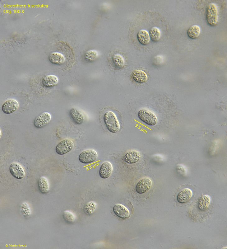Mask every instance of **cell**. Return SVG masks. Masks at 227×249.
<instances>
[{"mask_svg":"<svg viewBox=\"0 0 227 249\" xmlns=\"http://www.w3.org/2000/svg\"><path fill=\"white\" fill-rule=\"evenodd\" d=\"M113 61L116 66L119 68H122L124 66L125 61L123 56L120 54H114L113 57Z\"/></svg>","mask_w":227,"mask_h":249,"instance_id":"obj_22","label":"cell"},{"mask_svg":"<svg viewBox=\"0 0 227 249\" xmlns=\"http://www.w3.org/2000/svg\"><path fill=\"white\" fill-rule=\"evenodd\" d=\"M96 207V203L94 201L88 202L84 206L83 210L84 213L87 214H92L95 210Z\"/></svg>","mask_w":227,"mask_h":249,"instance_id":"obj_24","label":"cell"},{"mask_svg":"<svg viewBox=\"0 0 227 249\" xmlns=\"http://www.w3.org/2000/svg\"><path fill=\"white\" fill-rule=\"evenodd\" d=\"M70 117L76 124L80 125L83 122L84 116L83 114L78 110L72 108L70 111Z\"/></svg>","mask_w":227,"mask_h":249,"instance_id":"obj_14","label":"cell"},{"mask_svg":"<svg viewBox=\"0 0 227 249\" xmlns=\"http://www.w3.org/2000/svg\"><path fill=\"white\" fill-rule=\"evenodd\" d=\"M51 119V115L49 112H44L35 119L34 124L37 128H41L48 124Z\"/></svg>","mask_w":227,"mask_h":249,"instance_id":"obj_6","label":"cell"},{"mask_svg":"<svg viewBox=\"0 0 227 249\" xmlns=\"http://www.w3.org/2000/svg\"><path fill=\"white\" fill-rule=\"evenodd\" d=\"M206 20L208 23L211 26H214L218 21V11L217 5L214 3L208 5L206 13Z\"/></svg>","mask_w":227,"mask_h":249,"instance_id":"obj_3","label":"cell"},{"mask_svg":"<svg viewBox=\"0 0 227 249\" xmlns=\"http://www.w3.org/2000/svg\"><path fill=\"white\" fill-rule=\"evenodd\" d=\"M211 201L210 196L207 195H203L200 198L198 203L199 209L201 210L206 209L209 206Z\"/></svg>","mask_w":227,"mask_h":249,"instance_id":"obj_19","label":"cell"},{"mask_svg":"<svg viewBox=\"0 0 227 249\" xmlns=\"http://www.w3.org/2000/svg\"><path fill=\"white\" fill-rule=\"evenodd\" d=\"M139 118L142 121L150 126H153L156 124L157 119L155 115L146 109H143L138 112Z\"/></svg>","mask_w":227,"mask_h":249,"instance_id":"obj_2","label":"cell"},{"mask_svg":"<svg viewBox=\"0 0 227 249\" xmlns=\"http://www.w3.org/2000/svg\"><path fill=\"white\" fill-rule=\"evenodd\" d=\"M9 171L11 174L14 178L18 179L23 178L25 175L24 170L19 164L14 163L12 164L9 167Z\"/></svg>","mask_w":227,"mask_h":249,"instance_id":"obj_8","label":"cell"},{"mask_svg":"<svg viewBox=\"0 0 227 249\" xmlns=\"http://www.w3.org/2000/svg\"><path fill=\"white\" fill-rule=\"evenodd\" d=\"M38 186L40 191L43 194L47 193L49 190V186L47 178L44 176L40 177L38 181Z\"/></svg>","mask_w":227,"mask_h":249,"instance_id":"obj_18","label":"cell"},{"mask_svg":"<svg viewBox=\"0 0 227 249\" xmlns=\"http://www.w3.org/2000/svg\"><path fill=\"white\" fill-rule=\"evenodd\" d=\"M104 120L107 128L110 132L115 133L119 130V122L116 115L113 112H106L104 116Z\"/></svg>","mask_w":227,"mask_h":249,"instance_id":"obj_1","label":"cell"},{"mask_svg":"<svg viewBox=\"0 0 227 249\" xmlns=\"http://www.w3.org/2000/svg\"><path fill=\"white\" fill-rule=\"evenodd\" d=\"M152 184V182L150 179L144 178L137 184L136 187V191L140 194L144 193L150 189Z\"/></svg>","mask_w":227,"mask_h":249,"instance_id":"obj_7","label":"cell"},{"mask_svg":"<svg viewBox=\"0 0 227 249\" xmlns=\"http://www.w3.org/2000/svg\"><path fill=\"white\" fill-rule=\"evenodd\" d=\"M201 29L197 25H193L190 27L188 30V36L192 39L197 38L200 35Z\"/></svg>","mask_w":227,"mask_h":249,"instance_id":"obj_21","label":"cell"},{"mask_svg":"<svg viewBox=\"0 0 227 249\" xmlns=\"http://www.w3.org/2000/svg\"><path fill=\"white\" fill-rule=\"evenodd\" d=\"M113 211L117 216L121 218H127L129 217L130 214L129 210L127 208L120 204H117L114 205Z\"/></svg>","mask_w":227,"mask_h":249,"instance_id":"obj_11","label":"cell"},{"mask_svg":"<svg viewBox=\"0 0 227 249\" xmlns=\"http://www.w3.org/2000/svg\"><path fill=\"white\" fill-rule=\"evenodd\" d=\"M98 157V154L95 150L87 149L82 152L79 155V160L80 162L88 164L95 161Z\"/></svg>","mask_w":227,"mask_h":249,"instance_id":"obj_4","label":"cell"},{"mask_svg":"<svg viewBox=\"0 0 227 249\" xmlns=\"http://www.w3.org/2000/svg\"><path fill=\"white\" fill-rule=\"evenodd\" d=\"M98 56L96 50H90L87 51L85 54V58L88 61H92L95 59Z\"/></svg>","mask_w":227,"mask_h":249,"instance_id":"obj_26","label":"cell"},{"mask_svg":"<svg viewBox=\"0 0 227 249\" xmlns=\"http://www.w3.org/2000/svg\"><path fill=\"white\" fill-rule=\"evenodd\" d=\"M123 158L126 162L130 164H134L139 161L141 158V155L137 151H131L125 155Z\"/></svg>","mask_w":227,"mask_h":249,"instance_id":"obj_12","label":"cell"},{"mask_svg":"<svg viewBox=\"0 0 227 249\" xmlns=\"http://www.w3.org/2000/svg\"><path fill=\"white\" fill-rule=\"evenodd\" d=\"M18 102L14 99H10L6 101L2 107L3 112L7 114H11L16 111L18 108Z\"/></svg>","mask_w":227,"mask_h":249,"instance_id":"obj_9","label":"cell"},{"mask_svg":"<svg viewBox=\"0 0 227 249\" xmlns=\"http://www.w3.org/2000/svg\"><path fill=\"white\" fill-rule=\"evenodd\" d=\"M113 170L112 164L109 162H104L100 167L99 174L101 178L105 179L108 178L111 175Z\"/></svg>","mask_w":227,"mask_h":249,"instance_id":"obj_10","label":"cell"},{"mask_svg":"<svg viewBox=\"0 0 227 249\" xmlns=\"http://www.w3.org/2000/svg\"><path fill=\"white\" fill-rule=\"evenodd\" d=\"M58 79L55 75L50 74L45 76L42 80L43 85L46 87H51L56 85L58 82Z\"/></svg>","mask_w":227,"mask_h":249,"instance_id":"obj_17","label":"cell"},{"mask_svg":"<svg viewBox=\"0 0 227 249\" xmlns=\"http://www.w3.org/2000/svg\"><path fill=\"white\" fill-rule=\"evenodd\" d=\"M64 219L67 222L72 223L74 222L75 219V215L71 212L66 210L63 212V214Z\"/></svg>","mask_w":227,"mask_h":249,"instance_id":"obj_25","label":"cell"},{"mask_svg":"<svg viewBox=\"0 0 227 249\" xmlns=\"http://www.w3.org/2000/svg\"><path fill=\"white\" fill-rule=\"evenodd\" d=\"M74 143L68 139H64L60 142L57 145L55 150L58 154L62 155L71 151L73 148Z\"/></svg>","mask_w":227,"mask_h":249,"instance_id":"obj_5","label":"cell"},{"mask_svg":"<svg viewBox=\"0 0 227 249\" xmlns=\"http://www.w3.org/2000/svg\"><path fill=\"white\" fill-rule=\"evenodd\" d=\"M132 76L135 81L140 83L146 82L148 78L146 73L141 70H136L133 71Z\"/></svg>","mask_w":227,"mask_h":249,"instance_id":"obj_15","label":"cell"},{"mask_svg":"<svg viewBox=\"0 0 227 249\" xmlns=\"http://www.w3.org/2000/svg\"><path fill=\"white\" fill-rule=\"evenodd\" d=\"M22 208L23 211L27 215H29L30 213V209L28 204L25 202L22 203Z\"/></svg>","mask_w":227,"mask_h":249,"instance_id":"obj_27","label":"cell"},{"mask_svg":"<svg viewBox=\"0 0 227 249\" xmlns=\"http://www.w3.org/2000/svg\"><path fill=\"white\" fill-rule=\"evenodd\" d=\"M192 192L190 189L186 188L182 190L178 194L177 199L181 203H184L188 201L192 195Z\"/></svg>","mask_w":227,"mask_h":249,"instance_id":"obj_13","label":"cell"},{"mask_svg":"<svg viewBox=\"0 0 227 249\" xmlns=\"http://www.w3.org/2000/svg\"><path fill=\"white\" fill-rule=\"evenodd\" d=\"M49 59L52 63L57 64H63L65 60L64 56L58 52H53L51 53L49 55Z\"/></svg>","mask_w":227,"mask_h":249,"instance_id":"obj_16","label":"cell"},{"mask_svg":"<svg viewBox=\"0 0 227 249\" xmlns=\"http://www.w3.org/2000/svg\"><path fill=\"white\" fill-rule=\"evenodd\" d=\"M149 35L151 40L156 41L158 40L161 36V32L160 29L156 27H153L150 30Z\"/></svg>","mask_w":227,"mask_h":249,"instance_id":"obj_23","label":"cell"},{"mask_svg":"<svg viewBox=\"0 0 227 249\" xmlns=\"http://www.w3.org/2000/svg\"><path fill=\"white\" fill-rule=\"evenodd\" d=\"M137 38L139 41L143 45H146L149 43L150 37L148 32L145 30H141L137 34Z\"/></svg>","mask_w":227,"mask_h":249,"instance_id":"obj_20","label":"cell"}]
</instances>
